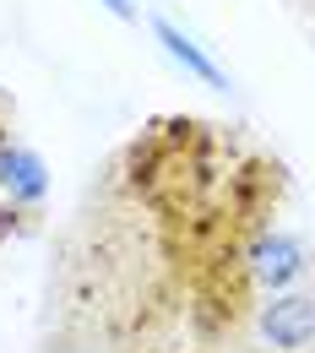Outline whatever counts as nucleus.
I'll return each instance as SVG.
<instances>
[{"mask_svg": "<svg viewBox=\"0 0 315 353\" xmlns=\"http://www.w3.org/2000/svg\"><path fill=\"white\" fill-rule=\"evenodd\" d=\"M152 39L163 44V54L180 65L185 77H196V82H207V88H228V77H223V65L207 54V49L196 44L190 33H185L180 22H169V17H152Z\"/></svg>", "mask_w": 315, "mask_h": 353, "instance_id": "7ed1b4c3", "label": "nucleus"}, {"mask_svg": "<svg viewBox=\"0 0 315 353\" xmlns=\"http://www.w3.org/2000/svg\"><path fill=\"white\" fill-rule=\"evenodd\" d=\"M256 332L272 353H315V294H267Z\"/></svg>", "mask_w": 315, "mask_h": 353, "instance_id": "f257e3e1", "label": "nucleus"}, {"mask_svg": "<svg viewBox=\"0 0 315 353\" xmlns=\"http://www.w3.org/2000/svg\"><path fill=\"white\" fill-rule=\"evenodd\" d=\"M103 6H109V11L120 17V22H131V17H136V6H131V0H103Z\"/></svg>", "mask_w": 315, "mask_h": 353, "instance_id": "0eeeda50", "label": "nucleus"}, {"mask_svg": "<svg viewBox=\"0 0 315 353\" xmlns=\"http://www.w3.org/2000/svg\"><path fill=\"white\" fill-rule=\"evenodd\" d=\"M17 223H22V207H17V201H6V207H0V245L17 234Z\"/></svg>", "mask_w": 315, "mask_h": 353, "instance_id": "39448f33", "label": "nucleus"}, {"mask_svg": "<svg viewBox=\"0 0 315 353\" xmlns=\"http://www.w3.org/2000/svg\"><path fill=\"white\" fill-rule=\"evenodd\" d=\"M245 266H250V277H256V288H267V294H288L299 277H305V245L294 239V234H261V239H250V250H245Z\"/></svg>", "mask_w": 315, "mask_h": 353, "instance_id": "f03ea898", "label": "nucleus"}, {"mask_svg": "<svg viewBox=\"0 0 315 353\" xmlns=\"http://www.w3.org/2000/svg\"><path fill=\"white\" fill-rule=\"evenodd\" d=\"M11 152H17V141L0 136V190H6V174H11Z\"/></svg>", "mask_w": 315, "mask_h": 353, "instance_id": "423d86ee", "label": "nucleus"}, {"mask_svg": "<svg viewBox=\"0 0 315 353\" xmlns=\"http://www.w3.org/2000/svg\"><path fill=\"white\" fill-rule=\"evenodd\" d=\"M49 190V169L39 152H28V147H17L11 152V174H6V196L17 201V207H39Z\"/></svg>", "mask_w": 315, "mask_h": 353, "instance_id": "20e7f679", "label": "nucleus"}]
</instances>
